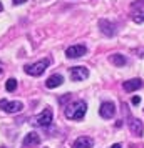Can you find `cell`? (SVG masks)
<instances>
[{
  "mask_svg": "<svg viewBox=\"0 0 144 148\" xmlns=\"http://www.w3.org/2000/svg\"><path fill=\"white\" fill-rule=\"evenodd\" d=\"M86 108H87V105L82 100H77L74 103H70V105L65 107V112H64L65 118H69V120H82L84 115H86Z\"/></svg>",
  "mask_w": 144,
  "mask_h": 148,
  "instance_id": "6da1fadb",
  "label": "cell"
},
{
  "mask_svg": "<svg viewBox=\"0 0 144 148\" xmlns=\"http://www.w3.org/2000/svg\"><path fill=\"white\" fill-rule=\"evenodd\" d=\"M49 65H50V58H44V60L35 62V63H32V65H25L24 70H25V73H27V75L39 77V75H42L45 70H47Z\"/></svg>",
  "mask_w": 144,
  "mask_h": 148,
  "instance_id": "7a4b0ae2",
  "label": "cell"
},
{
  "mask_svg": "<svg viewBox=\"0 0 144 148\" xmlns=\"http://www.w3.org/2000/svg\"><path fill=\"white\" fill-rule=\"evenodd\" d=\"M0 108L5 113H17L24 110V103L22 101H8V100H0Z\"/></svg>",
  "mask_w": 144,
  "mask_h": 148,
  "instance_id": "3957f363",
  "label": "cell"
},
{
  "mask_svg": "<svg viewBox=\"0 0 144 148\" xmlns=\"http://www.w3.org/2000/svg\"><path fill=\"white\" fill-rule=\"evenodd\" d=\"M50 121H52V112L45 108L44 112H40V115H37L34 118V125L35 127H49Z\"/></svg>",
  "mask_w": 144,
  "mask_h": 148,
  "instance_id": "277c9868",
  "label": "cell"
},
{
  "mask_svg": "<svg viewBox=\"0 0 144 148\" xmlns=\"http://www.w3.org/2000/svg\"><path fill=\"white\" fill-rule=\"evenodd\" d=\"M89 77V70L86 67H72L70 68V80L72 82H82Z\"/></svg>",
  "mask_w": 144,
  "mask_h": 148,
  "instance_id": "5b68a950",
  "label": "cell"
},
{
  "mask_svg": "<svg viewBox=\"0 0 144 148\" xmlns=\"http://www.w3.org/2000/svg\"><path fill=\"white\" fill-rule=\"evenodd\" d=\"M99 115L102 118H106V120L112 118L116 115V105L112 101H104L102 105H101V108H99Z\"/></svg>",
  "mask_w": 144,
  "mask_h": 148,
  "instance_id": "8992f818",
  "label": "cell"
},
{
  "mask_svg": "<svg viewBox=\"0 0 144 148\" xmlns=\"http://www.w3.org/2000/svg\"><path fill=\"white\" fill-rule=\"evenodd\" d=\"M87 53V48L86 45L82 43H77V45H72V47H69L65 50V55H67L69 58H79V57H82V55Z\"/></svg>",
  "mask_w": 144,
  "mask_h": 148,
  "instance_id": "52a82bcc",
  "label": "cell"
},
{
  "mask_svg": "<svg viewBox=\"0 0 144 148\" xmlns=\"http://www.w3.org/2000/svg\"><path fill=\"white\" fill-rule=\"evenodd\" d=\"M99 28H101V32L104 35H107V37H114L116 35V25L109 20H99Z\"/></svg>",
  "mask_w": 144,
  "mask_h": 148,
  "instance_id": "ba28073f",
  "label": "cell"
},
{
  "mask_svg": "<svg viewBox=\"0 0 144 148\" xmlns=\"http://www.w3.org/2000/svg\"><path fill=\"white\" fill-rule=\"evenodd\" d=\"M129 128H131V132L136 135V136H141L143 132H144L143 121L137 120V118H129Z\"/></svg>",
  "mask_w": 144,
  "mask_h": 148,
  "instance_id": "9c48e42d",
  "label": "cell"
},
{
  "mask_svg": "<svg viewBox=\"0 0 144 148\" xmlns=\"http://www.w3.org/2000/svg\"><path fill=\"white\" fill-rule=\"evenodd\" d=\"M39 141H40V138H39V135L35 133V132H30V133L25 135V138H24V141H22V147H34V145H39Z\"/></svg>",
  "mask_w": 144,
  "mask_h": 148,
  "instance_id": "30bf717a",
  "label": "cell"
},
{
  "mask_svg": "<svg viewBox=\"0 0 144 148\" xmlns=\"http://www.w3.org/2000/svg\"><path fill=\"white\" fill-rule=\"evenodd\" d=\"M92 145H94L92 138H89V136H79V138L74 141L72 148H92Z\"/></svg>",
  "mask_w": 144,
  "mask_h": 148,
  "instance_id": "8fae6325",
  "label": "cell"
},
{
  "mask_svg": "<svg viewBox=\"0 0 144 148\" xmlns=\"http://www.w3.org/2000/svg\"><path fill=\"white\" fill-rule=\"evenodd\" d=\"M62 83H64V77H62V75H52V77L47 78L45 87L47 88H55V87H61Z\"/></svg>",
  "mask_w": 144,
  "mask_h": 148,
  "instance_id": "7c38bea8",
  "label": "cell"
},
{
  "mask_svg": "<svg viewBox=\"0 0 144 148\" xmlns=\"http://www.w3.org/2000/svg\"><path fill=\"white\" fill-rule=\"evenodd\" d=\"M143 87V82L139 80V78H132V80H127L124 83V90L126 92H134V90H139V88Z\"/></svg>",
  "mask_w": 144,
  "mask_h": 148,
  "instance_id": "4fadbf2b",
  "label": "cell"
},
{
  "mask_svg": "<svg viewBox=\"0 0 144 148\" xmlns=\"http://www.w3.org/2000/svg\"><path fill=\"white\" fill-rule=\"evenodd\" d=\"M111 63L112 65H116V67H124L126 63H127V60H126V57L121 53H114L112 57H111Z\"/></svg>",
  "mask_w": 144,
  "mask_h": 148,
  "instance_id": "5bb4252c",
  "label": "cell"
},
{
  "mask_svg": "<svg viewBox=\"0 0 144 148\" xmlns=\"http://www.w3.org/2000/svg\"><path fill=\"white\" fill-rule=\"evenodd\" d=\"M132 20L136 22V23H143V22H144V10L134 12V14H132Z\"/></svg>",
  "mask_w": 144,
  "mask_h": 148,
  "instance_id": "9a60e30c",
  "label": "cell"
},
{
  "mask_svg": "<svg viewBox=\"0 0 144 148\" xmlns=\"http://www.w3.org/2000/svg\"><path fill=\"white\" fill-rule=\"evenodd\" d=\"M5 88H7V92H15V88H17V80H15V78H8L7 83H5Z\"/></svg>",
  "mask_w": 144,
  "mask_h": 148,
  "instance_id": "2e32d148",
  "label": "cell"
},
{
  "mask_svg": "<svg viewBox=\"0 0 144 148\" xmlns=\"http://www.w3.org/2000/svg\"><path fill=\"white\" fill-rule=\"evenodd\" d=\"M132 105H139V103H141V97H132Z\"/></svg>",
  "mask_w": 144,
  "mask_h": 148,
  "instance_id": "e0dca14e",
  "label": "cell"
},
{
  "mask_svg": "<svg viewBox=\"0 0 144 148\" xmlns=\"http://www.w3.org/2000/svg\"><path fill=\"white\" fill-rule=\"evenodd\" d=\"M69 98H70V95H69V93H65V95H64V97L61 98V100H59V103H65V101H67Z\"/></svg>",
  "mask_w": 144,
  "mask_h": 148,
  "instance_id": "ac0fdd59",
  "label": "cell"
},
{
  "mask_svg": "<svg viewBox=\"0 0 144 148\" xmlns=\"http://www.w3.org/2000/svg\"><path fill=\"white\" fill-rule=\"evenodd\" d=\"M24 2H27V0H14L15 5H20V3H24Z\"/></svg>",
  "mask_w": 144,
  "mask_h": 148,
  "instance_id": "d6986e66",
  "label": "cell"
},
{
  "mask_svg": "<svg viewBox=\"0 0 144 148\" xmlns=\"http://www.w3.org/2000/svg\"><path fill=\"white\" fill-rule=\"evenodd\" d=\"M111 148H121V145H119V143H116V145H112Z\"/></svg>",
  "mask_w": 144,
  "mask_h": 148,
  "instance_id": "ffe728a7",
  "label": "cell"
},
{
  "mask_svg": "<svg viewBox=\"0 0 144 148\" xmlns=\"http://www.w3.org/2000/svg\"><path fill=\"white\" fill-rule=\"evenodd\" d=\"M2 10H3V5H2V3H0V12H2Z\"/></svg>",
  "mask_w": 144,
  "mask_h": 148,
  "instance_id": "44dd1931",
  "label": "cell"
},
{
  "mask_svg": "<svg viewBox=\"0 0 144 148\" xmlns=\"http://www.w3.org/2000/svg\"><path fill=\"white\" fill-rule=\"evenodd\" d=\"M0 72H2V68H0Z\"/></svg>",
  "mask_w": 144,
  "mask_h": 148,
  "instance_id": "7402d4cb",
  "label": "cell"
}]
</instances>
